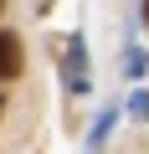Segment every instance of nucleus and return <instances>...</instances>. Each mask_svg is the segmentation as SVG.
Returning a JSON list of instances; mask_svg holds the SVG:
<instances>
[{
    "label": "nucleus",
    "mask_w": 149,
    "mask_h": 154,
    "mask_svg": "<svg viewBox=\"0 0 149 154\" xmlns=\"http://www.w3.org/2000/svg\"><path fill=\"white\" fill-rule=\"evenodd\" d=\"M16 72H21V41H16L11 31H0V82L16 77Z\"/></svg>",
    "instance_id": "f257e3e1"
},
{
    "label": "nucleus",
    "mask_w": 149,
    "mask_h": 154,
    "mask_svg": "<svg viewBox=\"0 0 149 154\" xmlns=\"http://www.w3.org/2000/svg\"><path fill=\"white\" fill-rule=\"evenodd\" d=\"M129 113H139V118H144V113H149V93H134V98H129Z\"/></svg>",
    "instance_id": "f03ea898"
},
{
    "label": "nucleus",
    "mask_w": 149,
    "mask_h": 154,
    "mask_svg": "<svg viewBox=\"0 0 149 154\" xmlns=\"http://www.w3.org/2000/svg\"><path fill=\"white\" fill-rule=\"evenodd\" d=\"M0 103H5V98H0Z\"/></svg>",
    "instance_id": "7ed1b4c3"
}]
</instances>
